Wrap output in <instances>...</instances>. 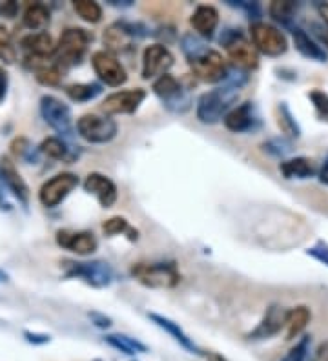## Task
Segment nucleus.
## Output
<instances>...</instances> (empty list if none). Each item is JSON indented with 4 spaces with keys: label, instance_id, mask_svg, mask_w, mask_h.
Listing matches in <instances>:
<instances>
[{
    "label": "nucleus",
    "instance_id": "f257e3e1",
    "mask_svg": "<svg viewBox=\"0 0 328 361\" xmlns=\"http://www.w3.org/2000/svg\"><path fill=\"white\" fill-rule=\"evenodd\" d=\"M237 99H239V90L222 84L221 88L201 95L197 101V108H195V115L203 125H215L227 117Z\"/></svg>",
    "mask_w": 328,
    "mask_h": 361
},
{
    "label": "nucleus",
    "instance_id": "f03ea898",
    "mask_svg": "<svg viewBox=\"0 0 328 361\" xmlns=\"http://www.w3.org/2000/svg\"><path fill=\"white\" fill-rule=\"evenodd\" d=\"M92 35L83 28H68L62 31L59 42L55 46V60L57 64L62 68H70V66L79 64L83 60L84 53L88 50Z\"/></svg>",
    "mask_w": 328,
    "mask_h": 361
},
{
    "label": "nucleus",
    "instance_id": "7ed1b4c3",
    "mask_svg": "<svg viewBox=\"0 0 328 361\" xmlns=\"http://www.w3.org/2000/svg\"><path fill=\"white\" fill-rule=\"evenodd\" d=\"M131 276L148 288H173L180 281L176 263H137L131 267Z\"/></svg>",
    "mask_w": 328,
    "mask_h": 361
},
{
    "label": "nucleus",
    "instance_id": "20e7f679",
    "mask_svg": "<svg viewBox=\"0 0 328 361\" xmlns=\"http://www.w3.org/2000/svg\"><path fill=\"white\" fill-rule=\"evenodd\" d=\"M222 46L227 50L228 57L234 64L243 71L255 70L259 66V53L254 44L239 31V29H228L221 37Z\"/></svg>",
    "mask_w": 328,
    "mask_h": 361
},
{
    "label": "nucleus",
    "instance_id": "39448f33",
    "mask_svg": "<svg viewBox=\"0 0 328 361\" xmlns=\"http://www.w3.org/2000/svg\"><path fill=\"white\" fill-rule=\"evenodd\" d=\"M250 37H252V44L257 53H263L266 57H281L288 50V41L285 33L263 20H255L250 26Z\"/></svg>",
    "mask_w": 328,
    "mask_h": 361
},
{
    "label": "nucleus",
    "instance_id": "423d86ee",
    "mask_svg": "<svg viewBox=\"0 0 328 361\" xmlns=\"http://www.w3.org/2000/svg\"><path fill=\"white\" fill-rule=\"evenodd\" d=\"M153 93L162 101V104L170 110L171 113H186L192 106V97L186 88H183L180 80L171 77L170 73L159 77L152 86Z\"/></svg>",
    "mask_w": 328,
    "mask_h": 361
},
{
    "label": "nucleus",
    "instance_id": "0eeeda50",
    "mask_svg": "<svg viewBox=\"0 0 328 361\" xmlns=\"http://www.w3.org/2000/svg\"><path fill=\"white\" fill-rule=\"evenodd\" d=\"M66 278L83 279L95 288L110 287L115 272L111 269V264L106 261H90V263H75V261H66Z\"/></svg>",
    "mask_w": 328,
    "mask_h": 361
},
{
    "label": "nucleus",
    "instance_id": "6e6552de",
    "mask_svg": "<svg viewBox=\"0 0 328 361\" xmlns=\"http://www.w3.org/2000/svg\"><path fill=\"white\" fill-rule=\"evenodd\" d=\"M77 132L86 143L104 144L115 139L117 122L110 117L95 115V113H86L77 120Z\"/></svg>",
    "mask_w": 328,
    "mask_h": 361
},
{
    "label": "nucleus",
    "instance_id": "1a4fd4ad",
    "mask_svg": "<svg viewBox=\"0 0 328 361\" xmlns=\"http://www.w3.org/2000/svg\"><path fill=\"white\" fill-rule=\"evenodd\" d=\"M41 115L57 134L71 137L73 135V117L70 106L53 95H44L41 99Z\"/></svg>",
    "mask_w": 328,
    "mask_h": 361
},
{
    "label": "nucleus",
    "instance_id": "9d476101",
    "mask_svg": "<svg viewBox=\"0 0 328 361\" xmlns=\"http://www.w3.org/2000/svg\"><path fill=\"white\" fill-rule=\"evenodd\" d=\"M77 186H79V177L75 176V174H71V171L59 174V176L46 180V183L41 186L38 201H41L42 206H46V208H55V206H59Z\"/></svg>",
    "mask_w": 328,
    "mask_h": 361
},
{
    "label": "nucleus",
    "instance_id": "9b49d317",
    "mask_svg": "<svg viewBox=\"0 0 328 361\" xmlns=\"http://www.w3.org/2000/svg\"><path fill=\"white\" fill-rule=\"evenodd\" d=\"M144 35H146V29L141 24L119 20L104 29L102 41H104L106 51L111 53V51H126L135 38H143Z\"/></svg>",
    "mask_w": 328,
    "mask_h": 361
},
{
    "label": "nucleus",
    "instance_id": "f8f14e48",
    "mask_svg": "<svg viewBox=\"0 0 328 361\" xmlns=\"http://www.w3.org/2000/svg\"><path fill=\"white\" fill-rule=\"evenodd\" d=\"M188 62L194 75L199 80H204V83H221L222 80L224 83V79H227L228 66L219 51L208 48L203 55L194 60H188Z\"/></svg>",
    "mask_w": 328,
    "mask_h": 361
},
{
    "label": "nucleus",
    "instance_id": "ddd939ff",
    "mask_svg": "<svg viewBox=\"0 0 328 361\" xmlns=\"http://www.w3.org/2000/svg\"><path fill=\"white\" fill-rule=\"evenodd\" d=\"M92 66L99 79L111 88H119L128 80L124 66L120 64V60L110 51H95L92 55Z\"/></svg>",
    "mask_w": 328,
    "mask_h": 361
},
{
    "label": "nucleus",
    "instance_id": "4468645a",
    "mask_svg": "<svg viewBox=\"0 0 328 361\" xmlns=\"http://www.w3.org/2000/svg\"><path fill=\"white\" fill-rule=\"evenodd\" d=\"M176 59L164 44H150L143 53V79L150 80L162 77L171 70Z\"/></svg>",
    "mask_w": 328,
    "mask_h": 361
},
{
    "label": "nucleus",
    "instance_id": "2eb2a0df",
    "mask_svg": "<svg viewBox=\"0 0 328 361\" xmlns=\"http://www.w3.org/2000/svg\"><path fill=\"white\" fill-rule=\"evenodd\" d=\"M146 99V92L143 88L124 90V92H115L108 95L102 101V111L110 115H124V113H135Z\"/></svg>",
    "mask_w": 328,
    "mask_h": 361
},
{
    "label": "nucleus",
    "instance_id": "dca6fc26",
    "mask_svg": "<svg viewBox=\"0 0 328 361\" xmlns=\"http://www.w3.org/2000/svg\"><path fill=\"white\" fill-rule=\"evenodd\" d=\"M57 245L60 248L73 252L77 255H90L97 250V237L92 232H73V230H59L57 232Z\"/></svg>",
    "mask_w": 328,
    "mask_h": 361
},
{
    "label": "nucleus",
    "instance_id": "f3484780",
    "mask_svg": "<svg viewBox=\"0 0 328 361\" xmlns=\"http://www.w3.org/2000/svg\"><path fill=\"white\" fill-rule=\"evenodd\" d=\"M287 309H283V306L279 305H270L269 309H266V312H264L261 323L248 334V339H254L255 341V339L273 338L276 334H279L285 329V325H287Z\"/></svg>",
    "mask_w": 328,
    "mask_h": 361
},
{
    "label": "nucleus",
    "instance_id": "a211bd4d",
    "mask_svg": "<svg viewBox=\"0 0 328 361\" xmlns=\"http://www.w3.org/2000/svg\"><path fill=\"white\" fill-rule=\"evenodd\" d=\"M84 190L95 195L102 208H111L115 204L117 195H119L115 183L104 174H99V171L88 174V177L84 179Z\"/></svg>",
    "mask_w": 328,
    "mask_h": 361
},
{
    "label": "nucleus",
    "instance_id": "6ab92c4d",
    "mask_svg": "<svg viewBox=\"0 0 328 361\" xmlns=\"http://www.w3.org/2000/svg\"><path fill=\"white\" fill-rule=\"evenodd\" d=\"M222 120H224L227 130L234 132V134H245V132L255 130L259 126L257 111L252 102H245L241 106L231 108Z\"/></svg>",
    "mask_w": 328,
    "mask_h": 361
},
{
    "label": "nucleus",
    "instance_id": "aec40b11",
    "mask_svg": "<svg viewBox=\"0 0 328 361\" xmlns=\"http://www.w3.org/2000/svg\"><path fill=\"white\" fill-rule=\"evenodd\" d=\"M0 179L2 183H6V186L10 188L11 194L17 197L22 204H28L29 201V186L28 183L24 180V177L20 176V171L17 170L15 162L10 157L2 155L0 157Z\"/></svg>",
    "mask_w": 328,
    "mask_h": 361
},
{
    "label": "nucleus",
    "instance_id": "412c9836",
    "mask_svg": "<svg viewBox=\"0 0 328 361\" xmlns=\"http://www.w3.org/2000/svg\"><path fill=\"white\" fill-rule=\"evenodd\" d=\"M190 24H192L195 35H199L201 38H212L219 26V11L208 4L197 6L190 17Z\"/></svg>",
    "mask_w": 328,
    "mask_h": 361
},
{
    "label": "nucleus",
    "instance_id": "4be33fe9",
    "mask_svg": "<svg viewBox=\"0 0 328 361\" xmlns=\"http://www.w3.org/2000/svg\"><path fill=\"white\" fill-rule=\"evenodd\" d=\"M55 42L48 31H37L24 35L20 38V48H22L29 57H53L55 55Z\"/></svg>",
    "mask_w": 328,
    "mask_h": 361
},
{
    "label": "nucleus",
    "instance_id": "5701e85b",
    "mask_svg": "<svg viewBox=\"0 0 328 361\" xmlns=\"http://www.w3.org/2000/svg\"><path fill=\"white\" fill-rule=\"evenodd\" d=\"M292 37H294V46L299 51L301 55L306 57L310 60H315V62H327L328 53L319 42H315L314 38L310 37L305 29L294 28L292 31Z\"/></svg>",
    "mask_w": 328,
    "mask_h": 361
},
{
    "label": "nucleus",
    "instance_id": "b1692460",
    "mask_svg": "<svg viewBox=\"0 0 328 361\" xmlns=\"http://www.w3.org/2000/svg\"><path fill=\"white\" fill-rule=\"evenodd\" d=\"M279 171L281 176L288 180H303L310 179L318 174V168H315L314 161L308 157H294V159H285V161L279 164Z\"/></svg>",
    "mask_w": 328,
    "mask_h": 361
},
{
    "label": "nucleus",
    "instance_id": "393cba45",
    "mask_svg": "<svg viewBox=\"0 0 328 361\" xmlns=\"http://www.w3.org/2000/svg\"><path fill=\"white\" fill-rule=\"evenodd\" d=\"M148 318L153 321V323L157 325L159 329H162L164 332L170 334L171 338L176 339L180 347H185L186 351H190L192 354H201V351L197 348V345L192 341V338H188V334H186L185 330L180 329L179 323L168 320V318H164V316H161V314H153V312H152V314H148Z\"/></svg>",
    "mask_w": 328,
    "mask_h": 361
},
{
    "label": "nucleus",
    "instance_id": "a878e982",
    "mask_svg": "<svg viewBox=\"0 0 328 361\" xmlns=\"http://www.w3.org/2000/svg\"><path fill=\"white\" fill-rule=\"evenodd\" d=\"M51 20V11L46 4H41V2H33L26 8L22 17L24 26L31 31H44L48 24Z\"/></svg>",
    "mask_w": 328,
    "mask_h": 361
},
{
    "label": "nucleus",
    "instance_id": "bb28decb",
    "mask_svg": "<svg viewBox=\"0 0 328 361\" xmlns=\"http://www.w3.org/2000/svg\"><path fill=\"white\" fill-rule=\"evenodd\" d=\"M104 341H106L110 347L117 348L119 352L126 354V356H137V354H143V352L148 351L144 343H141L139 339L129 338L126 334H108L106 338H104Z\"/></svg>",
    "mask_w": 328,
    "mask_h": 361
},
{
    "label": "nucleus",
    "instance_id": "cd10ccee",
    "mask_svg": "<svg viewBox=\"0 0 328 361\" xmlns=\"http://www.w3.org/2000/svg\"><path fill=\"white\" fill-rule=\"evenodd\" d=\"M310 309L308 306H296L288 311L287 314V339H296L303 330L306 329V325L310 323Z\"/></svg>",
    "mask_w": 328,
    "mask_h": 361
},
{
    "label": "nucleus",
    "instance_id": "c85d7f7f",
    "mask_svg": "<svg viewBox=\"0 0 328 361\" xmlns=\"http://www.w3.org/2000/svg\"><path fill=\"white\" fill-rule=\"evenodd\" d=\"M66 95L73 102H90L102 93V86L97 83H80L66 86Z\"/></svg>",
    "mask_w": 328,
    "mask_h": 361
},
{
    "label": "nucleus",
    "instance_id": "c756f323",
    "mask_svg": "<svg viewBox=\"0 0 328 361\" xmlns=\"http://www.w3.org/2000/svg\"><path fill=\"white\" fill-rule=\"evenodd\" d=\"M41 152L50 159H55V161H71L73 155H71L70 146L64 143L59 137H48V139L42 141Z\"/></svg>",
    "mask_w": 328,
    "mask_h": 361
},
{
    "label": "nucleus",
    "instance_id": "7c9ffc66",
    "mask_svg": "<svg viewBox=\"0 0 328 361\" xmlns=\"http://www.w3.org/2000/svg\"><path fill=\"white\" fill-rule=\"evenodd\" d=\"M64 77V68L57 64V60H48L46 64H42L37 71H35V79L42 84V86H59L60 80Z\"/></svg>",
    "mask_w": 328,
    "mask_h": 361
},
{
    "label": "nucleus",
    "instance_id": "2f4dec72",
    "mask_svg": "<svg viewBox=\"0 0 328 361\" xmlns=\"http://www.w3.org/2000/svg\"><path fill=\"white\" fill-rule=\"evenodd\" d=\"M297 10H299V4H296V2H290V0H273L269 8V13L276 22L288 24L294 19V15L297 13Z\"/></svg>",
    "mask_w": 328,
    "mask_h": 361
},
{
    "label": "nucleus",
    "instance_id": "473e14b6",
    "mask_svg": "<svg viewBox=\"0 0 328 361\" xmlns=\"http://www.w3.org/2000/svg\"><path fill=\"white\" fill-rule=\"evenodd\" d=\"M102 232H104V236L108 237L126 234V236L129 237V241H137V230L129 227V222L126 221L124 218H120V215H115V218H110L108 221H104Z\"/></svg>",
    "mask_w": 328,
    "mask_h": 361
},
{
    "label": "nucleus",
    "instance_id": "72a5a7b5",
    "mask_svg": "<svg viewBox=\"0 0 328 361\" xmlns=\"http://www.w3.org/2000/svg\"><path fill=\"white\" fill-rule=\"evenodd\" d=\"M73 10L84 22L97 24L102 19V8L93 0H75Z\"/></svg>",
    "mask_w": 328,
    "mask_h": 361
},
{
    "label": "nucleus",
    "instance_id": "f704fd0d",
    "mask_svg": "<svg viewBox=\"0 0 328 361\" xmlns=\"http://www.w3.org/2000/svg\"><path fill=\"white\" fill-rule=\"evenodd\" d=\"M180 48H183V51H185V55L188 60L197 59V57L203 55L204 51L208 50L206 42H204L199 35H195V33H186L185 37L180 38Z\"/></svg>",
    "mask_w": 328,
    "mask_h": 361
},
{
    "label": "nucleus",
    "instance_id": "c9c22d12",
    "mask_svg": "<svg viewBox=\"0 0 328 361\" xmlns=\"http://www.w3.org/2000/svg\"><path fill=\"white\" fill-rule=\"evenodd\" d=\"M279 128L290 137H301V126L294 115H292L290 108L287 106V102H281L279 104Z\"/></svg>",
    "mask_w": 328,
    "mask_h": 361
},
{
    "label": "nucleus",
    "instance_id": "e433bc0d",
    "mask_svg": "<svg viewBox=\"0 0 328 361\" xmlns=\"http://www.w3.org/2000/svg\"><path fill=\"white\" fill-rule=\"evenodd\" d=\"M0 60H4L8 64H13L17 60V50H15L10 29L2 24H0Z\"/></svg>",
    "mask_w": 328,
    "mask_h": 361
},
{
    "label": "nucleus",
    "instance_id": "4c0bfd02",
    "mask_svg": "<svg viewBox=\"0 0 328 361\" xmlns=\"http://www.w3.org/2000/svg\"><path fill=\"white\" fill-rule=\"evenodd\" d=\"M263 152H266L272 157H287L288 153L292 152V141L285 139V137H273V139H269L266 143H263Z\"/></svg>",
    "mask_w": 328,
    "mask_h": 361
},
{
    "label": "nucleus",
    "instance_id": "58836bf2",
    "mask_svg": "<svg viewBox=\"0 0 328 361\" xmlns=\"http://www.w3.org/2000/svg\"><path fill=\"white\" fill-rule=\"evenodd\" d=\"M310 358V338L305 336L296 343V347H292L290 351L285 354L281 361H308Z\"/></svg>",
    "mask_w": 328,
    "mask_h": 361
},
{
    "label": "nucleus",
    "instance_id": "ea45409f",
    "mask_svg": "<svg viewBox=\"0 0 328 361\" xmlns=\"http://www.w3.org/2000/svg\"><path fill=\"white\" fill-rule=\"evenodd\" d=\"M308 99L312 101L314 104L315 111H318L319 117H323V119H328V95L321 90H312L308 93Z\"/></svg>",
    "mask_w": 328,
    "mask_h": 361
},
{
    "label": "nucleus",
    "instance_id": "a19ab883",
    "mask_svg": "<svg viewBox=\"0 0 328 361\" xmlns=\"http://www.w3.org/2000/svg\"><path fill=\"white\" fill-rule=\"evenodd\" d=\"M306 254L318 260L319 263H323L325 267H328V243H325V241H318L314 246H310Z\"/></svg>",
    "mask_w": 328,
    "mask_h": 361
},
{
    "label": "nucleus",
    "instance_id": "79ce46f5",
    "mask_svg": "<svg viewBox=\"0 0 328 361\" xmlns=\"http://www.w3.org/2000/svg\"><path fill=\"white\" fill-rule=\"evenodd\" d=\"M19 13V4L17 2H0V17H6V19H13Z\"/></svg>",
    "mask_w": 328,
    "mask_h": 361
},
{
    "label": "nucleus",
    "instance_id": "37998d69",
    "mask_svg": "<svg viewBox=\"0 0 328 361\" xmlns=\"http://www.w3.org/2000/svg\"><path fill=\"white\" fill-rule=\"evenodd\" d=\"M31 148L29 146V141L24 139V137H19V139H15L13 143H11V152L15 153V155H19V157H22V155H26V152Z\"/></svg>",
    "mask_w": 328,
    "mask_h": 361
},
{
    "label": "nucleus",
    "instance_id": "c03bdc74",
    "mask_svg": "<svg viewBox=\"0 0 328 361\" xmlns=\"http://www.w3.org/2000/svg\"><path fill=\"white\" fill-rule=\"evenodd\" d=\"M90 320H92V323L95 325V327H99V329H108V327H111L110 318H108L106 314H101V312H90Z\"/></svg>",
    "mask_w": 328,
    "mask_h": 361
},
{
    "label": "nucleus",
    "instance_id": "a18cd8bd",
    "mask_svg": "<svg viewBox=\"0 0 328 361\" xmlns=\"http://www.w3.org/2000/svg\"><path fill=\"white\" fill-rule=\"evenodd\" d=\"M24 336H26V339H28L29 343H33V345H44V343H50V336H46V334H33V332H24Z\"/></svg>",
    "mask_w": 328,
    "mask_h": 361
},
{
    "label": "nucleus",
    "instance_id": "49530a36",
    "mask_svg": "<svg viewBox=\"0 0 328 361\" xmlns=\"http://www.w3.org/2000/svg\"><path fill=\"white\" fill-rule=\"evenodd\" d=\"M312 361H328V339L323 341L315 348L314 356H312Z\"/></svg>",
    "mask_w": 328,
    "mask_h": 361
},
{
    "label": "nucleus",
    "instance_id": "de8ad7c7",
    "mask_svg": "<svg viewBox=\"0 0 328 361\" xmlns=\"http://www.w3.org/2000/svg\"><path fill=\"white\" fill-rule=\"evenodd\" d=\"M8 84H10L8 73L0 68V102L4 101L6 95H8Z\"/></svg>",
    "mask_w": 328,
    "mask_h": 361
},
{
    "label": "nucleus",
    "instance_id": "09e8293b",
    "mask_svg": "<svg viewBox=\"0 0 328 361\" xmlns=\"http://www.w3.org/2000/svg\"><path fill=\"white\" fill-rule=\"evenodd\" d=\"M318 176H319V180H321L325 186H328V153H327V157H325L323 164H321V168H319Z\"/></svg>",
    "mask_w": 328,
    "mask_h": 361
},
{
    "label": "nucleus",
    "instance_id": "8fccbe9b",
    "mask_svg": "<svg viewBox=\"0 0 328 361\" xmlns=\"http://www.w3.org/2000/svg\"><path fill=\"white\" fill-rule=\"evenodd\" d=\"M206 361H228L227 358H222L221 354H218V352H208L206 354Z\"/></svg>",
    "mask_w": 328,
    "mask_h": 361
},
{
    "label": "nucleus",
    "instance_id": "3c124183",
    "mask_svg": "<svg viewBox=\"0 0 328 361\" xmlns=\"http://www.w3.org/2000/svg\"><path fill=\"white\" fill-rule=\"evenodd\" d=\"M319 13H321V17H323L325 24L328 26V4H321L319 6Z\"/></svg>",
    "mask_w": 328,
    "mask_h": 361
},
{
    "label": "nucleus",
    "instance_id": "603ef678",
    "mask_svg": "<svg viewBox=\"0 0 328 361\" xmlns=\"http://www.w3.org/2000/svg\"><path fill=\"white\" fill-rule=\"evenodd\" d=\"M6 279H8V276H6V274L2 272V270H0V283H2V281H6Z\"/></svg>",
    "mask_w": 328,
    "mask_h": 361
},
{
    "label": "nucleus",
    "instance_id": "864d4df0",
    "mask_svg": "<svg viewBox=\"0 0 328 361\" xmlns=\"http://www.w3.org/2000/svg\"><path fill=\"white\" fill-rule=\"evenodd\" d=\"M325 42H327V46H328V35H325Z\"/></svg>",
    "mask_w": 328,
    "mask_h": 361
},
{
    "label": "nucleus",
    "instance_id": "5fc2aeb1",
    "mask_svg": "<svg viewBox=\"0 0 328 361\" xmlns=\"http://www.w3.org/2000/svg\"><path fill=\"white\" fill-rule=\"evenodd\" d=\"M0 180H2V179H0Z\"/></svg>",
    "mask_w": 328,
    "mask_h": 361
}]
</instances>
